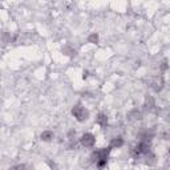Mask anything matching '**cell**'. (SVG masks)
Segmentation results:
<instances>
[{"instance_id":"6da1fadb","label":"cell","mask_w":170,"mask_h":170,"mask_svg":"<svg viewBox=\"0 0 170 170\" xmlns=\"http://www.w3.org/2000/svg\"><path fill=\"white\" fill-rule=\"evenodd\" d=\"M110 146H109L108 149H100V150H96L95 153H93V156H92V158L93 161L97 164V166L99 168H102L105 164H106V161H108V154H109V152H110Z\"/></svg>"},{"instance_id":"7a4b0ae2","label":"cell","mask_w":170,"mask_h":170,"mask_svg":"<svg viewBox=\"0 0 170 170\" xmlns=\"http://www.w3.org/2000/svg\"><path fill=\"white\" fill-rule=\"evenodd\" d=\"M72 114L76 117V120H79V121H85V120L88 118L89 113H88L87 109L83 106V105L77 104L76 106H73V109H72Z\"/></svg>"},{"instance_id":"3957f363","label":"cell","mask_w":170,"mask_h":170,"mask_svg":"<svg viewBox=\"0 0 170 170\" xmlns=\"http://www.w3.org/2000/svg\"><path fill=\"white\" fill-rule=\"evenodd\" d=\"M96 142V138H95V136L91 134V133H87V134H84L81 137V144H83V146L85 148H91L93 146Z\"/></svg>"},{"instance_id":"277c9868","label":"cell","mask_w":170,"mask_h":170,"mask_svg":"<svg viewBox=\"0 0 170 170\" xmlns=\"http://www.w3.org/2000/svg\"><path fill=\"white\" fill-rule=\"evenodd\" d=\"M106 122H108V118L105 114H99L97 117V124L101 125V126H106Z\"/></svg>"},{"instance_id":"5b68a950","label":"cell","mask_w":170,"mask_h":170,"mask_svg":"<svg viewBox=\"0 0 170 170\" xmlns=\"http://www.w3.org/2000/svg\"><path fill=\"white\" fill-rule=\"evenodd\" d=\"M122 144H124V141L121 140V138H116V140L112 141L110 148H120V146H122Z\"/></svg>"},{"instance_id":"8992f818","label":"cell","mask_w":170,"mask_h":170,"mask_svg":"<svg viewBox=\"0 0 170 170\" xmlns=\"http://www.w3.org/2000/svg\"><path fill=\"white\" fill-rule=\"evenodd\" d=\"M52 138H53V133H52V132H44L41 134V140L43 141H49Z\"/></svg>"},{"instance_id":"52a82bcc","label":"cell","mask_w":170,"mask_h":170,"mask_svg":"<svg viewBox=\"0 0 170 170\" xmlns=\"http://www.w3.org/2000/svg\"><path fill=\"white\" fill-rule=\"evenodd\" d=\"M97 40H99L97 35H92L91 37H89V41H91V43H97Z\"/></svg>"},{"instance_id":"ba28073f","label":"cell","mask_w":170,"mask_h":170,"mask_svg":"<svg viewBox=\"0 0 170 170\" xmlns=\"http://www.w3.org/2000/svg\"><path fill=\"white\" fill-rule=\"evenodd\" d=\"M24 169H25V168H24V165H17V166H14L10 170H24Z\"/></svg>"}]
</instances>
